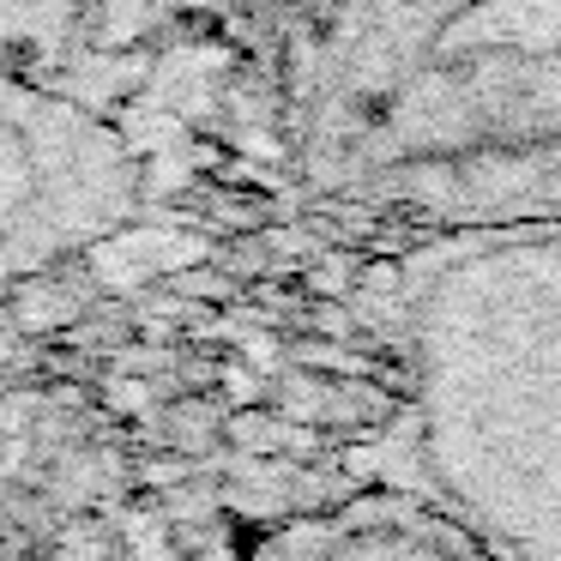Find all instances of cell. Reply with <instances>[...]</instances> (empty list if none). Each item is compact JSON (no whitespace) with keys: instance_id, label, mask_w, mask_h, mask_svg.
Returning a JSON list of instances; mask_svg holds the SVG:
<instances>
[{"instance_id":"obj_1","label":"cell","mask_w":561,"mask_h":561,"mask_svg":"<svg viewBox=\"0 0 561 561\" xmlns=\"http://www.w3.org/2000/svg\"><path fill=\"white\" fill-rule=\"evenodd\" d=\"M404 392L416 495L489 561H561V248L440 266Z\"/></svg>"},{"instance_id":"obj_2","label":"cell","mask_w":561,"mask_h":561,"mask_svg":"<svg viewBox=\"0 0 561 561\" xmlns=\"http://www.w3.org/2000/svg\"><path fill=\"white\" fill-rule=\"evenodd\" d=\"M278 561H489L423 495H380L296 531Z\"/></svg>"}]
</instances>
